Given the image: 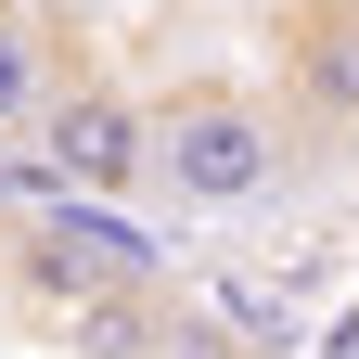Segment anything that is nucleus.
Listing matches in <instances>:
<instances>
[{
  "label": "nucleus",
  "instance_id": "nucleus-5",
  "mask_svg": "<svg viewBox=\"0 0 359 359\" xmlns=\"http://www.w3.org/2000/svg\"><path fill=\"white\" fill-rule=\"evenodd\" d=\"M52 77H65V39L26 13V0H0V128H26L39 103H52Z\"/></svg>",
  "mask_w": 359,
  "mask_h": 359
},
{
  "label": "nucleus",
  "instance_id": "nucleus-2",
  "mask_svg": "<svg viewBox=\"0 0 359 359\" xmlns=\"http://www.w3.org/2000/svg\"><path fill=\"white\" fill-rule=\"evenodd\" d=\"M39 128V193H77V205H128L154 193V103L116 77H52V103L26 116Z\"/></svg>",
  "mask_w": 359,
  "mask_h": 359
},
{
  "label": "nucleus",
  "instance_id": "nucleus-6",
  "mask_svg": "<svg viewBox=\"0 0 359 359\" xmlns=\"http://www.w3.org/2000/svg\"><path fill=\"white\" fill-rule=\"evenodd\" d=\"M154 359H244V321H180Z\"/></svg>",
  "mask_w": 359,
  "mask_h": 359
},
{
  "label": "nucleus",
  "instance_id": "nucleus-7",
  "mask_svg": "<svg viewBox=\"0 0 359 359\" xmlns=\"http://www.w3.org/2000/svg\"><path fill=\"white\" fill-rule=\"evenodd\" d=\"M321 359H359V308H346V321H334V334H321Z\"/></svg>",
  "mask_w": 359,
  "mask_h": 359
},
{
  "label": "nucleus",
  "instance_id": "nucleus-4",
  "mask_svg": "<svg viewBox=\"0 0 359 359\" xmlns=\"http://www.w3.org/2000/svg\"><path fill=\"white\" fill-rule=\"evenodd\" d=\"M65 346H77V359H154L167 321L142 308V283H90V295L65 308Z\"/></svg>",
  "mask_w": 359,
  "mask_h": 359
},
{
  "label": "nucleus",
  "instance_id": "nucleus-3",
  "mask_svg": "<svg viewBox=\"0 0 359 359\" xmlns=\"http://www.w3.org/2000/svg\"><path fill=\"white\" fill-rule=\"evenodd\" d=\"M283 90L321 142H359V0H283Z\"/></svg>",
  "mask_w": 359,
  "mask_h": 359
},
{
  "label": "nucleus",
  "instance_id": "nucleus-1",
  "mask_svg": "<svg viewBox=\"0 0 359 359\" xmlns=\"http://www.w3.org/2000/svg\"><path fill=\"white\" fill-rule=\"evenodd\" d=\"M154 180L180 205H257L283 180V116L257 103L244 77H167L154 90Z\"/></svg>",
  "mask_w": 359,
  "mask_h": 359
}]
</instances>
